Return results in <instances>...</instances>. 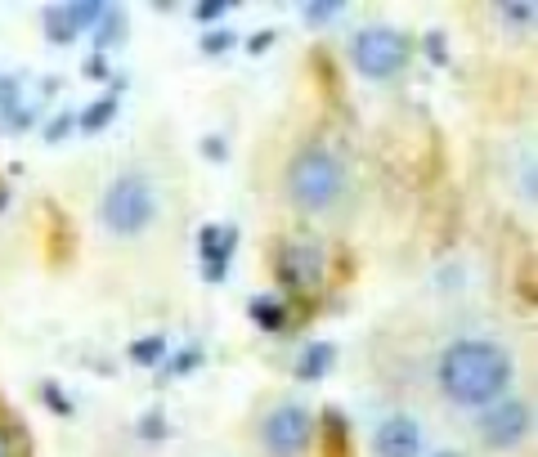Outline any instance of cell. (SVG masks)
Instances as JSON below:
<instances>
[{
    "label": "cell",
    "instance_id": "11",
    "mask_svg": "<svg viewBox=\"0 0 538 457\" xmlns=\"http://www.w3.org/2000/svg\"><path fill=\"white\" fill-rule=\"evenodd\" d=\"M323 457H350V422L341 408H323Z\"/></svg>",
    "mask_w": 538,
    "mask_h": 457
},
{
    "label": "cell",
    "instance_id": "29",
    "mask_svg": "<svg viewBox=\"0 0 538 457\" xmlns=\"http://www.w3.org/2000/svg\"><path fill=\"white\" fill-rule=\"evenodd\" d=\"M274 41H279V32H274V27H265V32L247 36V54H265V50H269Z\"/></svg>",
    "mask_w": 538,
    "mask_h": 457
},
{
    "label": "cell",
    "instance_id": "25",
    "mask_svg": "<svg viewBox=\"0 0 538 457\" xmlns=\"http://www.w3.org/2000/svg\"><path fill=\"white\" fill-rule=\"evenodd\" d=\"M230 9H233L230 0H202V5H193V18H198L202 27H211V23H220Z\"/></svg>",
    "mask_w": 538,
    "mask_h": 457
},
{
    "label": "cell",
    "instance_id": "19",
    "mask_svg": "<svg viewBox=\"0 0 538 457\" xmlns=\"http://www.w3.org/2000/svg\"><path fill=\"white\" fill-rule=\"evenodd\" d=\"M494 14H498L503 23H512L516 32H530V27H534V18H538L534 5H498Z\"/></svg>",
    "mask_w": 538,
    "mask_h": 457
},
{
    "label": "cell",
    "instance_id": "34",
    "mask_svg": "<svg viewBox=\"0 0 538 457\" xmlns=\"http://www.w3.org/2000/svg\"><path fill=\"white\" fill-rule=\"evenodd\" d=\"M435 457H462V453H435Z\"/></svg>",
    "mask_w": 538,
    "mask_h": 457
},
{
    "label": "cell",
    "instance_id": "24",
    "mask_svg": "<svg viewBox=\"0 0 538 457\" xmlns=\"http://www.w3.org/2000/svg\"><path fill=\"white\" fill-rule=\"evenodd\" d=\"M135 431H140V440H149V444H161V440L171 435V426H166V417H161L157 408L140 417V426H135Z\"/></svg>",
    "mask_w": 538,
    "mask_h": 457
},
{
    "label": "cell",
    "instance_id": "22",
    "mask_svg": "<svg viewBox=\"0 0 538 457\" xmlns=\"http://www.w3.org/2000/svg\"><path fill=\"white\" fill-rule=\"evenodd\" d=\"M337 14H341V5H337V0H314V5H306V9H301L306 27H314V32H318V27H328Z\"/></svg>",
    "mask_w": 538,
    "mask_h": 457
},
{
    "label": "cell",
    "instance_id": "33",
    "mask_svg": "<svg viewBox=\"0 0 538 457\" xmlns=\"http://www.w3.org/2000/svg\"><path fill=\"white\" fill-rule=\"evenodd\" d=\"M9 207V184H0V211Z\"/></svg>",
    "mask_w": 538,
    "mask_h": 457
},
{
    "label": "cell",
    "instance_id": "18",
    "mask_svg": "<svg viewBox=\"0 0 538 457\" xmlns=\"http://www.w3.org/2000/svg\"><path fill=\"white\" fill-rule=\"evenodd\" d=\"M36 390H41V404H45L54 417H73V399L59 390V381H41Z\"/></svg>",
    "mask_w": 538,
    "mask_h": 457
},
{
    "label": "cell",
    "instance_id": "28",
    "mask_svg": "<svg viewBox=\"0 0 538 457\" xmlns=\"http://www.w3.org/2000/svg\"><path fill=\"white\" fill-rule=\"evenodd\" d=\"M198 149H202V157H207V161H225V157H230V144H225L220 135H207Z\"/></svg>",
    "mask_w": 538,
    "mask_h": 457
},
{
    "label": "cell",
    "instance_id": "5",
    "mask_svg": "<svg viewBox=\"0 0 538 457\" xmlns=\"http://www.w3.org/2000/svg\"><path fill=\"white\" fill-rule=\"evenodd\" d=\"M314 413L301 404H279L265 422H260V444L269 457H306L314 444Z\"/></svg>",
    "mask_w": 538,
    "mask_h": 457
},
{
    "label": "cell",
    "instance_id": "10",
    "mask_svg": "<svg viewBox=\"0 0 538 457\" xmlns=\"http://www.w3.org/2000/svg\"><path fill=\"white\" fill-rule=\"evenodd\" d=\"M126 41V9L122 5H103L99 23H94V54H108Z\"/></svg>",
    "mask_w": 538,
    "mask_h": 457
},
{
    "label": "cell",
    "instance_id": "13",
    "mask_svg": "<svg viewBox=\"0 0 538 457\" xmlns=\"http://www.w3.org/2000/svg\"><path fill=\"white\" fill-rule=\"evenodd\" d=\"M41 27H45V41H50V45H73L81 36V27H77V18H73L68 5H50V9L41 14Z\"/></svg>",
    "mask_w": 538,
    "mask_h": 457
},
{
    "label": "cell",
    "instance_id": "15",
    "mask_svg": "<svg viewBox=\"0 0 538 457\" xmlns=\"http://www.w3.org/2000/svg\"><path fill=\"white\" fill-rule=\"evenodd\" d=\"M117 108H122V99L108 90L103 99H94V103H90V108L77 117V131H81V135H99V131H108V126H112V117H117Z\"/></svg>",
    "mask_w": 538,
    "mask_h": 457
},
{
    "label": "cell",
    "instance_id": "26",
    "mask_svg": "<svg viewBox=\"0 0 538 457\" xmlns=\"http://www.w3.org/2000/svg\"><path fill=\"white\" fill-rule=\"evenodd\" d=\"M422 50H426V59H431L435 68H445V63H449V45H445V32H426V36H422Z\"/></svg>",
    "mask_w": 538,
    "mask_h": 457
},
{
    "label": "cell",
    "instance_id": "6",
    "mask_svg": "<svg viewBox=\"0 0 538 457\" xmlns=\"http://www.w3.org/2000/svg\"><path fill=\"white\" fill-rule=\"evenodd\" d=\"M279 278L292 297H314L328 278V256L318 242H283L279 251Z\"/></svg>",
    "mask_w": 538,
    "mask_h": 457
},
{
    "label": "cell",
    "instance_id": "21",
    "mask_svg": "<svg viewBox=\"0 0 538 457\" xmlns=\"http://www.w3.org/2000/svg\"><path fill=\"white\" fill-rule=\"evenodd\" d=\"M193 368H202V350L198 345H189V350H180L166 368H161V377H189Z\"/></svg>",
    "mask_w": 538,
    "mask_h": 457
},
{
    "label": "cell",
    "instance_id": "17",
    "mask_svg": "<svg viewBox=\"0 0 538 457\" xmlns=\"http://www.w3.org/2000/svg\"><path fill=\"white\" fill-rule=\"evenodd\" d=\"M23 108V73H0V122Z\"/></svg>",
    "mask_w": 538,
    "mask_h": 457
},
{
    "label": "cell",
    "instance_id": "8",
    "mask_svg": "<svg viewBox=\"0 0 538 457\" xmlns=\"http://www.w3.org/2000/svg\"><path fill=\"white\" fill-rule=\"evenodd\" d=\"M373 453L377 457H417L422 453V431H417V422H408V417L382 422L377 435H373Z\"/></svg>",
    "mask_w": 538,
    "mask_h": 457
},
{
    "label": "cell",
    "instance_id": "7",
    "mask_svg": "<svg viewBox=\"0 0 538 457\" xmlns=\"http://www.w3.org/2000/svg\"><path fill=\"white\" fill-rule=\"evenodd\" d=\"M530 404L525 399H516V394H503V399H494L489 408H484V417H480V440L489 444V449H516L525 435H530Z\"/></svg>",
    "mask_w": 538,
    "mask_h": 457
},
{
    "label": "cell",
    "instance_id": "14",
    "mask_svg": "<svg viewBox=\"0 0 538 457\" xmlns=\"http://www.w3.org/2000/svg\"><path fill=\"white\" fill-rule=\"evenodd\" d=\"M247 314H251V323H256L260 332H283L288 318H292V309L283 301H274V297H251V301H247Z\"/></svg>",
    "mask_w": 538,
    "mask_h": 457
},
{
    "label": "cell",
    "instance_id": "12",
    "mask_svg": "<svg viewBox=\"0 0 538 457\" xmlns=\"http://www.w3.org/2000/svg\"><path fill=\"white\" fill-rule=\"evenodd\" d=\"M332 364H337V350L328 345V341H314L301 350V359H297V368H292V377L297 381H323L332 373Z\"/></svg>",
    "mask_w": 538,
    "mask_h": 457
},
{
    "label": "cell",
    "instance_id": "2",
    "mask_svg": "<svg viewBox=\"0 0 538 457\" xmlns=\"http://www.w3.org/2000/svg\"><path fill=\"white\" fill-rule=\"evenodd\" d=\"M341 184H346L341 161L328 149H318V144L301 149L292 157V166H288V202L297 211H306V216L332 211L337 198H341Z\"/></svg>",
    "mask_w": 538,
    "mask_h": 457
},
{
    "label": "cell",
    "instance_id": "16",
    "mask_svg": "<svg viewBox=\"0 0 538 457\" xmlns=\"http://www.w3.org/2000/svg\"><path fill=\"white\" fill-rule=\"evenodd\" d=\"M161 355H166V336H140V341H131V350H126V359L135 364V368H157L161 364Z\"/></svg>",
    "mask_w": 538,
    "mask_h": 457
},
{
    "label": "cell",
    "instance_id": "3",
    "mask_svg": "<svg viewBox=\"0 0 538 457\" xmlns=\"http://www.w3.org/2000/svg\"><path fill=\"white\" fill-rule=\"evenodd\" d=\"M153 216H157V193H153V184H149V175H140V170L117 175L103 189V198H99V220H103L108 233H117V238L144 233V228L153 225Z\"/></svg>",
    "mask_w": 538,
    "mask_h": 457
},
{
    "label": "cell",
    "instance_id": "31",
    "mask_svg": "<svg viewBox=\"0 0 538 457\" xmlns=\"http://www.w3.org/2000/svg\"><path fill=\"white\" fill-rule=\"evenodd\" d=\"M59 85H64L59 76H45V81H41V94H59Z\"/></svg>",
    "mask_w": 538,
    "mask_h": 457
},
{
    "label": "cell",
    "instance_id": "32",
    "mask_svg": "<svg viewBox=\"0 0 538 457\" xmlns=\"http://www.w3.org/2000/svg\"><path fill=\"white\" fill-rule=\"evenodd\" d=\"M0 457H14L9 453V435H5V431H0Z\"/></svg>",
    "mask_w": 538,
    "mask_h": 457
},
{
    "label": "cell",
    "instance_id": "1",
    "mask_svg": "<svg viewBox=\"0 0 538 457\" xmlns=\"http://www.w3.org/2000/svg\"><path fill=\"white\" fill-rule=\"evenodd\" d=\"M512 373H516L512 355L498 341H480V336L454 341L435 368L440 390L462 408H489L494 399H503V390L512 385Z\"/></svg>",
    "mask_w": 538,
    "mask_h": 457
},
{
    "label": "cell",
    "instance_id": "27",
    "mask_svg": "<svg viewBox=\"0 0 538 457\" xmlns=\"http://www.w3.org/2000/svg\"><path fill=\"white\" fill-rule=\"evenodd\" d=\"M32 122H36V103H23L14 117H5L0 126L9 131V135H23V131H32Z\"/></svg>",
    "mask_w": 538,
    "mask_h": 457
},
{
    "label": "cell",
    "instance_id": "30",
    "mask_svg": "<svg viewBox=\"0 0 538 457\" xmlns=\"http://www.w3.org/2000/svg\"><path fill=\"white\" fill-rule=\"evenodd\" d=\"M81 73L90 76V81H108V73H112V68H108V54H90Z\"/></svg>",
    "mask_w": 538,
    "mask_h": 457
},
{
    "label": "cell",
    "instance_id": "9",
    "mask_svg": "<svg viewBox=\"0 0 538 457\" xmlns=\"http://www.w3.org/2000/svg\"><path fill=\"white\" fill-rule=\"evenodd\" d=\"M238 247V225H202L198 228V251L202 265H230Z\"/></svg>",
    "mask_w": 538,
    "mask_h": 457
},
{
    "label": "cell",
    "instance_id": "23",
    "mask_svg": "<svg viewBox=\"0 0 538 457\" xmlns=\"http://www.w3.org/2000/svg\"><path fill=\"white\" fill-rule=\"evenodd\" d=\"M233 45H238V36H233V32H225V27H216V32H202V41H198V50H202V54H211V59H216V54H230Z\"/></svg>",
    "mask_w": 538,
    "mask_h": 457
},
{
    "label": "cell",
    "instance_id": "4",
    "mask_svg": "<svg viewBox=\"0 0 538 457\" xmlns=\"http://www.w3.org/2000/svg\"><path fill=\"white\" fill-rule=\"evenodd\" d=\"M350 68L368 81H386V76L408 68V36L395 27H364L350 36Z\"/></svg>",
    "mask_w": 538,
    "mask_h": 457
},
{
    "label": "cell",
    "instance_id": "20",
    "mask_svg": "<svg viewBox=\"0 0 538 457\" xmlns=\"http://www.w3.org/2000/svg\"><path fill=\"white\" fill-rule=\"evenodd\" d=\"M73 131H77V112H73V108H64L59 117H50V126H45V135H41V140H45V144H64Z\"/></svg>",
    "mask_w": 538,
    "mask_h": 457
}]
</instances>
